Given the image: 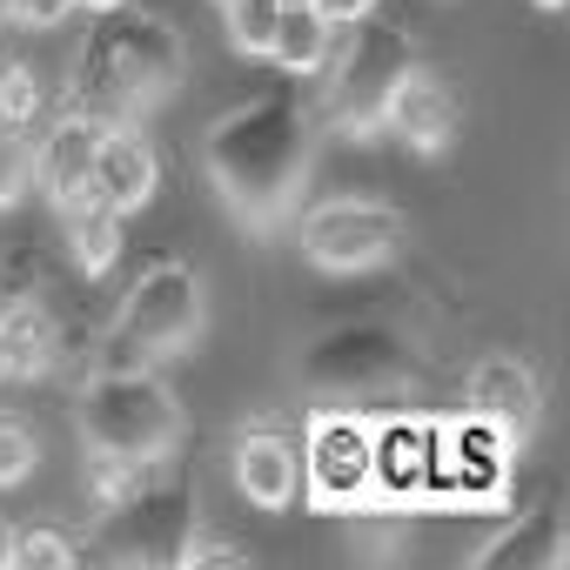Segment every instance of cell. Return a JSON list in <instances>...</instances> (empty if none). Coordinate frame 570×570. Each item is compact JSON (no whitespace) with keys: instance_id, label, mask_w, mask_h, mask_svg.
Instances as JSON below:
<instances>
[{"instance_id":"3957f363","label":"cell","mask_w":570,"mask_h":570,"mask_svg":"<svg viewBox=\"0 0 570 570\" xmlns=\"http://www.w3.org/2000/svg\"><path fill=\"white\" fill-rule=\"evenodd\" d=\"M75 430L88 456L155 463L181 443V403L148 363H101L75 396Z\"/></svg>"},{"instance_id":"44dd1931","label":"cell","mask_w":570,"mask_h":570,"mask_svg":"<svg viewBox=\"0 0 570 570\" xmlns=\"http://www.w3.org/2000/svg\"><path fill=\"white\" fill-rule=\"evenodd\" d=\"M75 557H81V543L68 530H55V523H21L14 543H8V563H21V570H61Z\"/></svg>"},{"instance_id":"ba28073f","label":"cell","mask_w":570,"mask_h":570,"mask_svg":"<svg viewBox=\"0 0 570 570\" xmlns=\"http://www.w3.org/2000/svg\"><path fill=\"white\" fill-rule=\"evenodd\" d=\"M410 242V215L383 195H330L296 222V248L303 262L330 268V275H363L383 268L396 248Z\"/></svg>"},{"instance_id":"7a4b0ae2","label":"cell","mask_w":570,"mask_h":570,"mask_svg":"<svg viewBox=\"0 0 570 570\" xmlns=\"http://www.w3.org/2000/svg\"><path fill=\"white\" fill-rule=\"evenodd\" d=\"M181 68H188V48L175 21L121 0V8H101V21L88 28L68 68V108L101 121H141L181 88Z\"/></svg>"},{"instance_id":"5b68a950","label":"cell","mask_w":570,"mask_h":570,"mask_svg":"<svg viewBox=\"0 0 570 570\" xmlns=\"http://www.w3.org/2000/svg\"><path fill=\"white\" fill-rule=\"evenodd\" d=\"M416 68V48L396 21H343L336 28V48L323 61V121L350 141H370L383 128V101L390 88Z\"/></svg>"},{"instance_id":"ac0fdd59","label":"cell","mask_w":570,"mask_h":570,"mask_svg":"<svg viewBox=\"0 0 570 570\" xmlns=\"http://www.w3.org/2000/svg\"><path fill=\"white\" fill-rule=\"evenodd\" d=\"M61 235H68V255H75V268L101 275V268H115V255H121L128 215H121L115 202H101V195L88 188L81 202H68V208H61Z\"/></svg>"},{"instance_id":"603a6c76","label":"cell","mask_w":570,"mask_h":570,"mask_svg":"<svg viewBox=\"0 0 570 570\" xmlns=\"http://www.w3.org/2000/svg\"><path fill=\"white\" fill-rule=\"evenodd\" d=\"M35 463H41V436H35V423H21L14 410H0V490L28 483Z\"/></svg>"},{"instance_id":"4fadbf2b","label":"cell","mask_w":570,"mask_h":570,"mask_svg":"<svg viewBox=\"0 0 570 570\" xmlns=\"http://www.w3.org/2000/svg\"><path fill=\"white\" fill-rule=\"evenodd\" d=\"M228 470H235V490L255 510H289L296 490H303V450L275 423H242L235 443H228Z\"/></svg>"},{"instance_id":"ffe728a7","label":"cell","mask_w":570,"mask_h":570,"mask_svg":"<svg viewBox=\"0 0 570 570\" xmlns=\"http://www.w3.org/2000/svg\"><path fill=\"white\" fill-rule=\"evenodd\" d=\"M41 115H48V75L35 61H0V121L35 135Z\"/></svg>"},{"instance_id":"4dcf8cb0","label":"cell","mask_w":570,"mask_h":570,"mask_svg":"<svg viewBox=\"0 0 570 570\" xmlns=\"http://www.w3.org/2000/svg\"><path fill=\"white\" fill-rule=\"evenodd\" d=\"M537 8H563V0H537Z\"/></svg>"},{"instance_id":"f546056e","label":"cell","mask_w":570,"mask_h":570,"mask_svg":"<svg viewBox=\"0 0 570 570\" xmlns=\"http://www.w3.org/2000/svg\"><path fill=\"white\" fill-rule=\"evenodd\" d=\"M0 383H8V350H0Z\"/></svg>"},{"instance_id":"d6986e66","label":"cell","mask_w":570,"mask_h":570,"mask_svg":"<svg viewBox=\"0 0 570 570\" xmlns=\"http://www.w3.org/2000/svg\"><path fill=\"white\" fill-rule=\"evenodd\" d=\"M436 450H443V436L436 430H410V423H383L376 430V483L390 490V497H410L423 476H436Z\"/></svg>"},{"instance_id":"7402d4cb","label":"cell","mask_w":570,"mask_h":570,"mask_svg":"<svg viewBox=\"0 0 570 570\" xmlns=\"http://www.w3.org/2000/svg\"><path fill=\"white\" fill-rule=\"evenodd\" d=\"M222 14H228V48L235 55H268L282 0H222Z\"/></svg>"},{"instance_id":"e0dca14e","label":"cell","mask_w":570,"mask_h":570,"mask_svg":"<svg viewBox=\"0 0 570 570\" xmlns=\"http://www.w3.org/2000/svg\"><path fill=\"white\" fill-rule=\"evenodd\" d=\"M330 48H336V21L316 8V0H282L268 61H275V68H289V75H323Z\"/></svg>"},{"instance_id":"6da1fadb","label":"cell","mask_w":570,"mask_h":570,"mask_svg":"<svg viewBox=\"0 0 570 570\" xmlns=\"http://www.w3.org/2000/svg\"><path fill=\"white\" fill-rule=\"evenodd\" d=\"M202 161L235 222L282 228L296 215L309 161H316V115L296 95H255L208 128Z\"/></svg>"},{"instance_id":"2e32d148","label":"cell","mask_w":570,"mask_h":570,"mask_svg":"<svg viewBox=\"0 0 570 570\" xmlns=\"http://www.w3.org/2000/svg\"><path fill=\"white\" fill-rule=\"evenodd\" d=\"M563 557H570V530H563L557 503H537V510H523L517 523H503L470 563H476V570H557Z\"/></svg>"},{"instance_id":"4316f807","label":"cell","mask_w":570,"mask_h":570,"mask_svg":"<svg viewBox=\"0 0 570 570\" xmlns=\"http://www.w3.org/2000/svg\"><path fill=\"white\" fill-rule=\"evenodd\" d=\"M316 8L343 28V21H363V14H376V0H316Z\"/></svg>"},{"instance_id":"d4e9b609","label":"cell","mask_w":570,"mask_h":570,"mask_svg":"<svg viewBox=\"0 0 570 570\" xmlns=\"http://www.w3.org/2000/svg\"><path fill=\"white\" fill-rule=\"evenodd\" d=\"M68 14H75V0H0V21H14V28H35V35L61 28Z\"/></svg>"},{"instance_id":"9c48e42d","label":"cell","mask_w":570,"mask_h":570,"mask_svg":"<svg viewBox=\"0 0 570 570\" xmlns=\"http://www.w3.org/2000/svg\"><path fill=\"white\" fill-rule=\"evenodd\" d=\"M303 483L323 510H356L376 490V423L356 410H323L303 443Z\"/></svg>"},{"instance_id":"52a82bcc","label":"cell","mask_w":570,"mask_h":570,"mask_svg":"<svg viewBox=\"0 0 570 570\" xmlns=\"http://www.w3.org/2000/svg\"><path fill=\"white\" fill-rule=\"evenodd\" d=\"M202 316H208L202 275L181 255H161L128 282L115 330H108V350H115L108 363H161V356H175L202 336Z\"/></svg>"},{"instance_id":"83f0119b","label":"cell","mask_w":570,"mask_h":570,"mask_svg":"<svg viewBox=\"0 0 570 570\" xmlns=\"http://www.w3.org/2000/svg\"><path fill=\"white\" fill-rule=\"evenodd\" d=\"M8 543H14V517H0V563H8Z\"/></svg>"},{"instance_id":"277c9868","label":"cell","mask_w":570,"mask_h":570,"mask_svg":"<svg viewBox=\"0 0 570 570\" xmlns=\"http://www.w3.org/2000/svg\"><path fill=\"white\" fill-rule=\"evenodd\" d=\"M195 530H202V490H195V476L175 463V450L155 456V463L101 510V550H108L115 563H155V570L188 563Z\"/></svg>"},{"instance_id":"cb8c5ba5","label":"cell","mask_w":570,"mask_h":570,"mask_svg":"<svg viewBox=\"0 0 570 570\" xmlns=\"http://www.w3.org/2000/svg\"><path fill=\"white\" fill-rule=\"evenodd\" d=\"M35 188V135L0 121V208H14Z\"/></svg>"},{"instance_id":"8992f818","label":"cell","mask_w":570,"mask_h":570,"mask_svg":"<svg viewBox=\"0 0 570 570\" xmlns=\"http://www.w3.org/2000/svg\"><path fill=\"white\" fill-rule=\"evenodd\" d=\"M303 390L336 403V410L396 403L416 390V350L390 323H343L303 350Z\"/></svg>"},{"instance_id":"5bb4252c","label":"cell","mask_w":570,"mask_h":570,"mask_svg":"<svg viewBox=\"0 0 570 570\" xmlns=\"http://www.w3.org/2000/svg\"><path fill=\"white\" fill-rule=\"evenodd\" d=\"M0 350H8V383H41L61 370L68 356V330L61 309L35 289V296H8L0 303Z\"/></svg>"},{"instance_id":"7c38bea8","label":"cell","mask_w":570,"mask_h":570,"mask_svg":"<svg viewBox=\"0 0 570 570\" xmlns=\"http://www.w3.org/2000/svg\"><path fill=\"white\" fill-rule=\"evenodd\" d=\"M101 135H108V121H101V115H81V108H61V115L41 128V141H35V188H41L55 208L81 202V195L95 188Z\"/></svg>"},{"instance_id":"30bf717a","label":"cell","mask_w":570,"mask_h":570,"mask_svg":"<svg viewBox=\"0 0 570 570\" xmlns=\"http://www.w3.org/2000/svg\"><path fill=\"white\" fill-rule=\"evenodd\" d=\"M463 416L483 423V430H497L510 450L530 443L537 423H543V383H537V370L523 356H483L463 376Z\"/></svg>"},{"instance_id":"9a60e30c","label":"cell","mask_w":570,"mask_h":570,"mask_svg":"<svg viewBox=\"0 0 570 570\" xmlns=\"http://www.w3.org/2000/svg\"><path fill=\"white\" fill-rule=\"evenodd\" d=\"M155 188H161V155L141 135V121H108L101 155H95V195L115 202L121 215H141L155 202Z\"/></svg>"},{"instance_id":"8fae6325","label":"cell","mask_w":570,"mask_h":570,"mask_svg":"<svg viewBox=\"0 0 570 570\" xmlns=\"http://www.w3.org/2000/svg\"><path fill=\"white\" fill-rule=\"evenodd\" d=\"M456 128H463V95H456L436 68L416 61V68L390 88L376 135H390V141L410 148V155H443V148L456 141Z\"/></svg>"},{"instance_id":"484cf974","label":"cell","mask_w":570,"mask_h":570,"mask_svg":"<svg viewBox=\"0 0 570 570\" xmlns=\"http://www.w3.org/2000/svg\"><path fill=\"white\" fill-rule=\"evenodd\" d=\"M188 563L202 570V563H255V550L248 543H228V537H208V530H195V543H188Z\"/></svg>"},{"instance_id":"f1b7e54d","label":"cell","mask_w":570,"mask_h":570,"mask_svg":"<svg viewBox=\"0 0 570 570\" xmlns=\"http://www.w3.org/2000/svg\"><path fill=\"white\" fill-rule=\"evenodd\" d=\"M75 8H88V14H101V8H121V0H75Z\"/></svg>"}]
</instances>
